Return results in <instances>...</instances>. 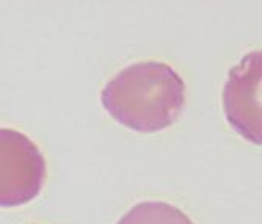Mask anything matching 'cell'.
Masks as SVG:
<instances>
[{
	"instance_id": "6da1fadb",
	"label": "cell",
	"mask_w": 262,
	"mask_h": 224,
	"mask_svg": "<svg viewBox=\"0 0 262 224\" xmlns=\"http://www.w3.org/2000/svg\"><path fill=\"white\" fill-rule=\"evenodd\" d=\"M185 82L160 61L135 63L104 86L101 101L107 113L124 127L156 133L178 121L185 107Z\"/></svg>"
},
{
	"instance_id": "7a4b0ae2",
	"label": "cell",
	"mask_w": 262,
	"mask_h": 224,
	"mask_svg": "<svg viewBox=\"0 0 262 224\" xmlns=\"http://www.w3.org/2000/svg\"><path fill=\"white\" fill-rule=\"evenodd\" d=\"M46 174V160L27 135L0 129V207L33 201L42 190Z\"/></svg>"
},
{
	"instance_id": "3957f363",
	"label": "cell",
	"mask_w": 262,
	"mask_h": 224,
	"mask_svg": "<svg viewBox=\"0 0 262 224\" xmlns=\"http://www.w3.org/2000/svg\"><path fill=\"white\" fill-rule=\"evenodd\" d=\"M260 52L248 54L231 72L223 89V108L232 129L260 144Z\"/></svg>"
},
{
	"instance_id": "277c9868",
	"label": "cell",
	"mask_w": 262,
	"mask_h": 224,
	"mask_svg": "<svg viewBox=\"0 0 262 224\" xmlns=\"http://www.w3.org/2000/svg\"><path fill=\"white\" fill-rule=\"evenodd\" d=\"M118 224H195L179 207L165 201H143L134 206Z\"/></svg>"
}]
</instances>
